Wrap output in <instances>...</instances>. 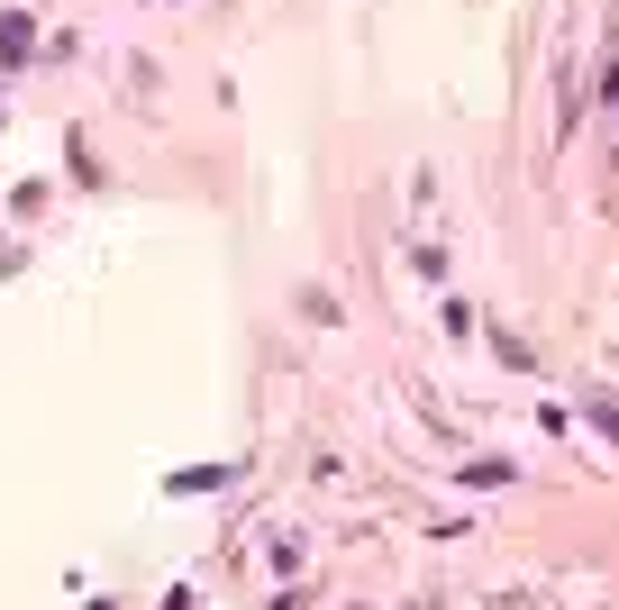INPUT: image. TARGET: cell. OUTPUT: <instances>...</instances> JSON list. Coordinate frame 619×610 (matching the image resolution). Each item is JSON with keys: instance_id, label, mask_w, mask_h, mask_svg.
I'll list each match as a JSON object with an SVG mask.
<instances>
[{"instance_id": "cell-2", "label": "cell", "mask_w": 619, "mask_h": 610, "mask_svg": "<svg viewBox=\"0 0 619 610\" xmlns=\"http://www.w3.org/2000/svg\"><path fill=\"white\" fill-rule=\"evenodd\" d=\"M592 419H602V438L619 447V401H592Z\"/></svg>"}, {"instance_id": "cell-1", "label": "cell", "mask_w": 619, "mask_h": 610, "mask_svg": "<svg viewBox=\"0 0 619 610\" xmlns=\"http://www.w3.org/2000/svg\"><path fill=\"white\" fill-rule=\"evenodd\" d=\"M37 56V28L28 19H0V64H28Z\"/></svg>"}]
</instances>
